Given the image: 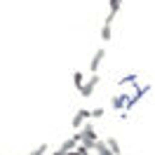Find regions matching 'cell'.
Instances as JSON below:
<instances>
[{"mask_svg":"<svg viewBox=\"0 0 155 155\" xmlns=\"http://www.w3.org/2000/svg\"><path fill=\"white\" fill-rule=\"evenodd\" d=\"M78 146V141H75V136H73V139H66V141H64V143H61V150H73V148H75Z\"/></svg>","mask_w":155,"mask_h":155,"instance_id":"obj_9","label":"cell"},{"mask_svg":"<svg viewBox=\"0 0 155 155\" xmlns=\"http://www.w3.org/2000/svg\"><path fill=\"white\" fill-rule=\"evenodd\" d=\"M94 148H97V155H113L110 150H108V146L104 143V141H97V143H94Z\"/></svg>","mask_w":155,"mask_h":155,"instance_id":"obj_8","label":"cell"},{"mask_svg":"<svg viewBox=\"0 0 155 155\" xmlns=\"http://www.w3.org/2000/svg\"><path fill=\"white\" fill-rule=\"evenodd\" d=\"M104 143L108 146V150H110L113 155H120V153H122V148H120V143L115 141V136H108V139L104 141Z\"/></svg>","mask_w":155,"mask_h":155,"instance_id":"obj_5","label":"cell"},{"mask_svg":"<svg viewBox=\"0 0 155 155\" xmlns=\"http://www.w3.org/2000/svg\"><path fill=\"white\" fill-rule=\"evenodd\" d=\"M73 150H75V155H89V148H85L82 143H78Z\"/></svg>","mask_w":155,"mask_h":155,"instance_id":"obj_13","label":"cell"},{"mask_svg":"<svg viewBox=\"0 0 155 155\" xmlns=\"http://www.w3.org/2000/svg\"><path fill=\"white\" fill-rule=\"evenodd\" d=\"M97 85H99V73H92L87 82H82V87H80V97L89 99V97H92V92L97 89Z\"/></svg>","mask_w":155,"mask_h":155,"instance_id":"obj_2","label":"cell"},{"mask_svg":"<svg viewBox=\"0 0 155 155\" xmlns=\"http://www.w3.org/2000/svg\"><path fill=\"white\" fill-rule=\"evenodd\" d=\"M120 7H122V0H108V14L110 17H115L120 12Z\"/></svg>","mask_w":155,"mask_h":155,"instance_id":"obj_6","label":"cell"},{"mask_svg":"<svg viewBox=\"0 0 155 155\" xmlns=\"http://www.w3.org/2000/svg\"><path fill=\"white\" fill-rule=\"evenodd\" d=\"M104 57H106V49H104V47L97 49V54H94V57H92V61H89V71H92V73H97V71H99V66H101Z\"/></svg>","mask_w":155,"mask_h":155,"instance_id":"obj_3","label":"cell"},{"mask_svg":"<svg viewBox=\"0 0 155 155\" xmlns=\"http://www.w3.org/2000/svg\"><path fill=\"white\" fill-rule=\"evenodd\" d=\"M82 82H85V75H82L80 71H75V73H73V85L80 89V87H82Z\"/></svg>","mask_w":155,"mask_h":155,"instance_id":"obj_10","label":"cell"},{"mask_svg":"<svg viewBox=\"0 0 155 155\" xmlns=\"http://www.w3.org/2000/svg\"><path fill=\"white\" fill-rule=\"evenodd\" d=\"M78 139H80V143L89 148V150H94V143L99 141V134H97V127L94 125H82L78 129Z\"/></svg>","mask_w":155,"mask_h":155,"instance_id":"obj_1","label":"cell"},{"mask_svg":"<svg viewBox=\"0 0 155 155\" xmlns=\"http://www.w3.org/2000/svg\"><path fill=\"white\" fill-rule=\"evenodd\" d=\"M104 113H106V110L99 106V108H94V110H89V117H97V120H99V117H104Z\"/></svg>","mask_w":155,"mask_h":155,"instance_id":"obj_12","label":"cell"},{"mask_svg":"<svg viewBox=\"0 0 155 155\" xmlns=\"http://www.w3.org/2000/svg\"><path fill=\"white\" fill-rule=\"evenodd\" d=\"M101 40H113V26H108V24H104V28H101Z\"/></svg>","mask_w":155,"mask_h":155,"instance_id":"obj_7","label":"cell"},{"mask_svg":"<svg viewBox=\"0 0 155 155\" xmlns=\"http://www.w3.org/2000/svg\"><path fill=\"white\" fill-rule=\"evenodd\" d=\"M52 155H66V150H61V148H57V150H54Z\"/></svg>","mask_w":155,"mask_h":155,"instance_id":"obj_14","label":"cell"},{"mask_svg":"<svg viewBox=\"0 0 155 155\" xmlns=\"http://www.w3.org/2000/svg\"><path fill=\"white\" fill-rule=\"evenodd\" d=\"M47 150H49V146H47V143H40L38 148H33V150H31L28 155H45Z\"/></svg>","mask_w":155,"mask_h":155,"instance_id":"obj_11","label":"cell"},{"mask_svg":"<svg viewBox=\"0 0 155 155\" xmlns=\"http://www.w3.org/2000/svg\"><path fill=\"white\" fill-rule=\"evenodd\" d=\"M87 117H89V110H87V108H80V110L75 113V117H73V127L80 129V127L85 125V120H87Z\"/></svg>","mask_w":155,"mask_h":155,"instance_id":"obj_4","label":"cell"}]
</instances>
